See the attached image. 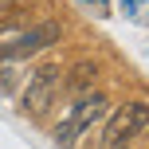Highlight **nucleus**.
<instances>
[{
    "label": "nucleus",
    "instance_id": "0eeeda50",
    "mask_svg": "<svg viewBox=\"0 0 149 149\" xmlns=\"http://www.w3.org/2000/svg\"><path fill=\"white\" fill-rule=\"evenodd\" d=\"M24 0H0V20H4V16H12V8H20Z\"/></svg>",
    "mask_w": 149,
    "mask_h": 149
},
{
    "label": "nucleus",
    "instance_id": "6e6552de",
    "mask_svg": "<svg viewBox=\"0 0 149 149\" xmlns=\"http://www.w3.org/2000/svg\"><path fill=\"white\" fill-rule=\"evenodd\" d=\"M98 4H102V0H98Z\"/></svg>",
    "mask_w": 149,
    "mask_h": 149
},
{
    "label": "nucleus",
    "instance_id": "20e7f679",
    "mask_svg": "<svg viewBox=\"0 0 149 149\" xmlns=\"http://www.w3.org/2000/svg\"><path fill=\"white\" fill-rule=\"evenodd\" d=\"M59 36H63V28L55 20H39V24H31L28 31H20L16 36V43L8 47L0 59H16V63H28L31 55H39V51H47L51 43H59Z\"/></svg>",
    "mask_w": 149,
    "mask_h": 149
},
{
    "label": "nucleus",
    "instance_id": "423d86ee",
    "mask_svg": "<svg viewBox=\"0 0 149 149\" xmlns=\"http://www.w3.org/2000/svg\"><path fill=\"white\" fill-rule=\"evenodd\" d=\"M20 31H24V28H16V24H0V55L16 43V36H20Z\"/></svg>",
    "mask_w": 149,
    "mask_h": 149
},
{
    "label": "nucleus",
    "instance_id": "39448f33",
    "mask_svg": "<svg viewBox=\"0 0 149 149\" xmlns=\"http://www.w3.org/2000/svg\"><path fill=\"white\" fill-rule=\"evenodd\" d=\"M94 74H98V67H94V63H79V67L71 71V79L63 74V90H67L71 98L90 94V86H94Z\"/></svg>",
    "mask_w": 149,
    "mask_h": 149
},
{
    "label": "nucleus",
    "instance_id": "7ed1b4c3",
    "mask_svg": "<svg viewBox=\"0 0 149 149\" xmlns=\"http://www.w3.org/2000/svg\"><path fill=\"white\" fill-rule=\"evenodd\" d=\"M59 90H63V71H59V67H39L28 82H24L20 114H28V118H43V114L55 106Z\"/></svg>",
    "mask_w": 149,
    "mask_h": 149
},
{
    "label": "nucleus",
    "instance_id": "f03ea898",
    "mask_svg": "<svg viewBox=\"0 0 149 149\" xmlns=\"http://www.w3.org/2000/svg\"><path fill=\"white\" fill-rule=\"evenodd\" d=\"M145 130H149L145 102H141V98H137V102H126L122 110L110 114V122H106V130H102L98 149H126L134 137H145Z\"/></svg>",
    "mask_w": 149,
    "mask_h": 149
},
{
    "label": "nucleus",
    "instance_id": "f257e3e1",
    "mask_svg": "<svg viewBox=\"0 0 149 149\" xmlns=\"http://www.w3.org/2000/svg\"><path fill=\"white\" fill-rule=\"evenodd\" d=\"M110 114V98L102 94V90H90V94H82V98H74V102L67 106V118L55 126V145L59 149H74L79 145V137L86 134L90 126H98V122Z\"/></svg>",
    "mask_w": 149,
    "mask_h": 149
}]
</instances>
